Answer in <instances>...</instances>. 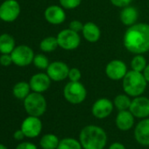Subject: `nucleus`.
Returning <instances> with one entry per match:
<instances>
[{
  "mask_svg": "<svg viewBox=\"0 0 149 149\" xmlns=\"http://www.w3.org/2000/svg\"><path fill=\"white\" fill-rule=\"evenodd\" d=\"M123 44L132 54L147 53L149 51V24L136 23L129 26L124 34Z\"/></svg>",
  "mask_w": 149,
  "mask_h": 149,
  "instance_id": "1",
  "label": "nucleus"
},
{
  "mask_svg": "<svg viewBox=\"0 0 149 149\" xmlns=\"http://www.w3.org/2000/svg\"><path fill=\"white\" fill-rule=\"evenodd\" d=\"M79 139L84 149H104L107 143V135L102 127L90 125L82 129Z\"/></svg>",
  "mask_w": 149,
  "mask_h": 149,
  "instance_id": "2",
  "label": "nucleus"
},
{
  "mask_svg": "<svg viewBox=\"0 0 149 149\" xmlns=\"http://www.w3.org/2000/svg\"><path fill=\"white\" fill-rule=\"evenodd\" d=\"M147 82L143 73L135 70H128L125 77L122 79V86L125 94L130 97L141 96L146 89Z\"/></svg>",
  "mask_w": 149,
  "mask_h": 149,
  "instance_id": "3",
  "label": "nucleus"
},
{
  "mask_svg": "<svg viewBox=\"0 0 149 149\" xmlns=\"http://www.w3.org/2000/svg\"><path fill=\"white\" fill-rule=\"evenodd\" d=\"M24 107L29 116L40 117L47 110V101L41 93L33 91L24 99Z\"/></svg>",
  "mask_w": 149,
  "mask_h": 149,
  "instance_id": "4",
  "label": "nucleus"
},
{
  "mask_svg": "<svg viewBox=\"0 0 149 149\" xmlns=\"http://www.w3.org/2000/svg\"><path fill=\"white\" fill-rule=\"evenodd\" d=\"M63 96L68 103L72 104H79L86 99L87 90L80 81H69L63 89Z\"/></svg>",
  "mask_w": 149,
  "mask_h": 149,
  "instance_id": "5",
  "label": "nucleus"
},
{
  "mask_svg": "<svg viewBox=\"0 0 149 149\" xmlns=\"http://www.w3.org/2000/svg\"><path fill=\"white\" fill-rule=\"evenodd\" d=\"M59 47L64 50H74L81 43V37L79 33L74 32L69 28L61 31L57 35Z\"/></svg>",
  "mask_w": 149,
  "mask_h": 149,
  "instance_id": "6",
  "label": "nucleus"
},
{
  "mask_svg": "<svg viewBox=\"0 0 149 149\" xmlns=\"http://www.w3.org/2000/svg\"><path fill=\"white\" fill-rule=\"evenodd\" d=\"M13 62L19 67H26L33 61L34 53L33 49L26 45L16 47L11 54Z\"/></svg>",
  "mask_w": 149,
  "mask_h": 149,
  "instance_id": "7",
  "label": "nucleus"
},
{
  "mask_svg": "<svg viewBox=\"0 0 149 149\" xmlns=\"http://www.w3.org/2000/svg\"><path fill=\"white\" fill-rule=\"evenodd\" d=\"M20 13V6L16 0H6L0 6V19L5 22L16 20Z\"/></svg>",
  "mask_w": 149,
  "mask_h": 149,
  "instance_id": "8",
  "label": "nucleus"
},
{
  "mask_svg": "<svg viewBox=\"0 0 149 149\" xmlns=\"http://www.w3.org/2000/svg\"><path fill=\"white\" fill-rule=\"evenodd\" d=\"M128 72L125 62L121 60H112L105 67V74L112 81L122 80Z\"/></svg>",
  "mask_w": 149,
  "mask_h": 149,
  "instance_id": "9",
  "label": "nucleus"
},
{
  "mask_svg": "<svg viewBox=\"0 0 149 149\" xmlns=\"http://www.w3.org/2000/svg\"><path fill=\"white\" fill-rule=\"evenodd\" d=\"M69 72L68 66L63 61H53L47 68V74L52 81L61 82L68 78Z\"/></svg>",
  "mask_w": 149,
  "mask_h": 149,
  "instance_id": "10",
  "label": "nucleus"
},
{
  "mask_svg": "<svg viewBox=\"0 0 149 149\" xmlns=\"http://www.w3.org/2000/svg\"><path fill=\"white\" fill-rule=\"evenodd\" d=\"M20 129L23 131L26 137L31 139L36 138L40 134L42 130L41 120L39 117L29 116L23 120Z\"/></svg>",
  "mask_w": 149,
  "mask_h": 149,
  "instance_id": "11",
  "label": "nucleus"
},
{
  "mask_svg": "<svg viewBox=\"0 0 149 149\" xmlns=\"http://www.w3.org/2000/svg\"><path fill=\"white\" fill-rule=\"evenodd\" d=\"M129 111L135 118H146L149 116V98L139 96L132 100Z\"/></svg>",
  "mask_w": 149,
  "mask_h": 149,
  "instance_id": "12",
  "label": "nucleus"
},
{
  "mask_svg": "<svg viewBox=\"0 0 149 149\" xmlns=\"http://www.w3.org/2000/svg\"><path fill=\"white\" fill-rule=\"evenodd\" d=\"M114 104L108 98L103 97L97 99L92 105L91 112L97 118L103 119L109 117L113 111Z\"/></svg>",
  "mask_w": 149,
  "mask_h": 149,
  "instance_id": "13",
  "label": "nucleus"
},
{
  "mask_svg": "<svg viewBox=\"0 0 149 149\" xmlns=\"http://www.w3.org/2000/svg\"><path fill=\"white\" fill-rule=\"evenodd\" d=\"M46 20L51 25H61L66 20L65 9L61 6H50L44 13Z\"/></svg>",
  "mask_w": 149,
  "mask_h": 149,
  "instance_id": "14",
  "label": "nucleus"
},
{
  "mask_svg": "<svg viewBox=\"0 0 149 149\" xmlns=\"http://www.w3.org/2000/svg\"><path fill=\"white\" fill-rule=\"evenodd\" d=\"M51 79L47 74L45 73H38L35 74L31 77L29 84L31 90L34 92L42 93L47 91L51 85Z\"/></svg>",
  "mask_w": 149,
  "mask_h": 149,
  "instance_id": "15",
  "label": "nucleus"
},
{
  "mask_svg": "<svg viewBox=\"0 0 149 149\" xmlns=\"http://www.w3.org/2000/svg\"><path fill=\"white\" fill-rule=\"evenodd\" d=\"M134 137L136 140L143 145L149 146V118H143L135 127Z\"/></svg>",
  "mask_w": 149,
  "mask_h": 149,
  "instance_id": "16",
  "label": "nucleus"
},
{
  "mask_svg": "<svg viewBox=\"0 0 149 149\" xmlns=\"http://www.w3.org/2000/svg\"><path fill=\"white\" fill-rule=\"evenodd\" d=\"M82 33L84 38L91 43H95L98 41L101 37V30L99 26L96 23L91 21H89L84 25Z\"/></svg>",
  "mask_w": 149,
  "mask_h": 149,
  "instance_id": "17",
  "label": "nucleus"
},
{
  "mask_svg": "<svg viewBox=\"0 0 149 149\" xmlns=\"http://www.w3.org/2000/svg\"><path fill=\"white\" fill-rule=\"evenodd\" d=\"M134 124V116L129 110L119 111L116 117V125L121 131L130 130Z\"/></svg>",
  "mask_w": 149,
  "mask_h": 149,
  "instance_id": "18",
  "label": "nucleus"
},
{
  "mask_svg": "<svg viewBox=\"0 0 149 149\" xmlns=\"http://www.w3.org/2000/svg\"><path fill=\"white\" fill-rule=\"evenodd\" d=\"M119 18L122 24L129 27L137 23V20L139 19V12L134 6H127L122 8Z\"/></svg>",
  "mask_w": 149,
  "mask_h": 149,
  "instance_id": "19",
  "label": "nucleus"
},
{
  "mask_svg": "<svg viewBox=\"0 0 149 149\" xmlns=\"http://www.w3.org/2000/svg\"><path fill=\"white\" fill-rule=\"evenodd\" d=\"M15 48V40L13 37L8 33L0 35V53L12 54Z\"/></svg>",
  "mask_w": 149,
  "mask_h": 149,
  "instance_id": "20",
  "label": "nucleus"
},
{
  "mask_svg": "<svg viewBox=\"0 0 149 149\" xmlns=\"http://www.w3.org/2000/svg\"><path fill=\"white\" fill-rule=\"evenodd\" d=\"M31 87L28 83L19 82L17 83L13 89V96L18 99H25L30 94Z\"/></svg>",
  "mask_w": 149,
  "mask_h": 149,
  "instance_id": "21",
  "label": "nucleus"
},
{
  "mask_svg": "<svg viewBox=\"0 0 149 149\" xmlns=\"http://www.w3.org/2000/svg\"><path fill=\"white\" fill-rule=\"evenodd\" d=\"M59 143L58 137L52 133L45 134L40 140V145L42 149H57Z\"/></svg>",
  "mask_w": 149,
  "mask_h": 149,
  "instance_id": "22",
  "label": "nucleus"
},
{
  "mask_svg": "<svg viewBox=\"0 0 149 149\" xmlns=\"http://www.w3.org/2000/svg\"><path fill=\"white\" fill-rule=\"evenodd\" d=\"M59 47L57 37L54 36H48L43 39L40 43V48L41 51L45 53H51L56 50V48Z\"/></svg>",
  "mask_w": 149,
  "mask_h": 149,
  "instance_id": "23",
  "label": "nucleus"
},
{
  "mask_svg": "<svg viewBox=\"0 0 149 149\" xmlns=\"http://www.w3.org/2000/svg\"><path fill=\"white\" fill-rule=\"evenodd\" d=\"M132 100L130 98V96L127 94H119L118 95L113 101L114 106L119 111H125L129 110L131 105Z\"/></svg>",
  "mask_w": 149,
  "mask_h": 149,
  "instance_id": "24",
  "label": "nucleus"
},
{
  "mask_svg": "<svg viewBox=\"0 0 149 149\" xmlns=\"http://www.w3.org/2000/svg\"><path fill=\"white\" fill-rule=\"evenodd\" d=\"M83 146L77 139L74 138H65L60 140L57 149H82Z\"/></svg>",
  "mask_w": 149,
  "mask_h": 149,
  "instance_id": "25",
  "label": "nucleus"
},
{
  "mask_svg": "<svg viewBox=\"0 0 149 149\" xmlns=\"http://www.w3.org/2000/svg\"><path fill=\"white\" fill-rule=\"evenodd\" d=\"M147 62L146 58L143 56V54H135V56L131 61V68L132 70L138 71V72H143L145 68L146 67Z\"/></svg>",
  "mask_w": 149,
  "mask_h": 149,
  "instance_id": "26",
  "label": "nucleus"
},
{
  "mask_svg": "<svg viewBox=\"0 0 149 149\" xmlns=\"http://www.w3.org/2000/svg\"><path fill=\"white\" fill-rule=\"evenodd\" d=\"M33 62L34 66L39 69H47L50 64L47 56L42 54H39L34 55Z\"/></svg>",
  "mask_w": 149,
  "mask_h": 149,
  "instance_id": "27",
  "label": "nucleus"
},
{
  "mask_svg": "<svg viewBox=\"0 0 149 149\" xmlns=\"http://www.w3.org/2000/svg\"><path fill=\"white\" fill-rule=\"evenodd\" d=\"M59 2L61 6L65 10H73L81 5L82 0H59Z\"/></svg>",
  "mask_w": 149,
  "mask_h": 149,
  "instance_id": "28",
  "label": "nucleus"
},
{
  "mask_svg": "<svg viewBox=\"0 0 149 149\" xmlns=\"http://www.w3.org/2000/svg\"><path fill=\"white\" fill-rule=\"evenodd\" d=\"M68 78L71 82H79L82 78V73L77 68H69Z\"/></svg>",
  "mask_w": 149,
  "mask_h": 149,
  "instance_id": "29",
  "label": "nucleus"
},
{
  "mask_svg": "<svg viewBox=\"0 0 149 149\" xmlns=\"http://www.w3.org/2000/svg\"><path fill=\"white\" fill-rule=\"evenodd\" d=\"M84 25L80 20H77V19H74V20H72L69 24H68V28L77 32V33H80L82 32L83 28H84Z\"/></svg>",
  "mask_w": 149,
  "mask_h": 149,
  "instance_id": "30",
  "label": "nucleus"
},
{
  "mask_svg": "<svg viewBox=\"0 0 149 149\" xmlns=\"http://www.w3.org/2000/svg\"><path fill=\"white\" fill-rule=\"evenodd\" d=\"M13 59L10 54H2V55L0 56V64L5 67H8L12 64Z\"/></svg>",
  "mask_w": 149,
  "mask_h": 149,
  "instance_id": "31",
  "label": "nucleus"
},
{
  "mask_svg": "<svg viewBox=\"0 0 149 149\" xmlns=\"http://www.w3.org/2000/svg\"><path fill=\"white\" fill-rule=\"evenodd\" d=\"M111 3L118 8H124L127 6H130L132 0H110Z\"/></svg>",
  "mask_w": 149,
  "mask_h": 149,
  "instance_id": "32",
  "label": "nucleus"
},
{
  "mask_svg": "<svg viewBox=\"0 0 149 149\" xmlns=\"http://www.w3.org/2000/svg\"><path fill=\"white\" fill-rule=\"evenodd\" d=\"M15 149H38V148L33 143L26 141V142H22V143L19 144Z\"/></svg>",
  "mask_w": 149,
  "mask_h": 149,
  "instance_id": "33",
  "label": "nucleus"
},
{
  "mask_svg": "<svg viewBox=\"0 0 149 149\" xmlns=\"http://www.w3.org/2000/svg\"><path fill=\"white\" fill-rule=\"evenodd\" d=\"M25 134L23 132V131L20 129V130H17L14 133H13V138L16 139V140H22L24 138H25Z\"/></svg>",
  "mask_w": 149,
  "mask_h": 149,
  "instance_id": "34",
  "label": "nucleus"
},
{
  "mask_svg": "<svg viewBox=\"0 0 149 149\" xmlns=\"http://www.w3.org/2000/svg\"><path fill=\"white\" fill-rule=\"evenodd\" d=\"M109 149H126V148H125V146L122 143L114 142V143H112V144L109 146Z\"/></svg>",
  "mask_w": 149,
  "mask_h": 149,
  "instance_id": "35",
  "label": "nucleus"
},
{
  "mask_svg": "<svg viewBox=\"0 0 149 149\" xmlns=\"http://www.w3.org/2000/svg\"><path fill=\"white\" fill-rule=\"evenodd\" d=\"M142 73H143V76L145 77L146 82L149 83V64L146 65V67L145 68V69H144V71Z\"/></svg>",
  "mask_w": 149,
  "mask_h": 149,
  "instance_id": "36",
  "label": "nucleus"
},
{
  "mask_svg": "<svg viewBox=\"0 0 149 149\" xmlns=\"http://www.w3.org/2000/svg\"><path fill=\"white\" fill-rule=\"evenodd\" d=\"M0 149H8L5 145H3V144H1L0 143Z\"/></svg>",
  "mask_w": 149,
  "mask_h": 149,
  "instance_id": "37",
  "label": "nucleus"
}]
</instances>
